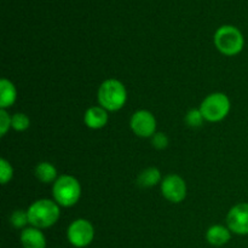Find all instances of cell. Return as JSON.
<instances>
[{
	"label": "cell",
	"mask_w": 248,
	"mask_h": 248,
	"mask_svg": "<svg viewBox=\"0 0 248 248\" xmlns=\"http://www.w3.org/2000/svg\"><path fill=\"white\" fill-rule=\"evenodd\" d=\"M10 222H11V224L14 225L16 229H21V228L26 227L29 223L28 212H24V211L22 210L15 211L11 215V217H10Z\"/></svg>",
	"instance_id": "e0dca14e"
},
{
	"label": "cell",
	"mask_w": 248,
	"mask_h": 248,
	"mask_svg": "<svg viewBox=\"0 0 248 248\" xmlns=\"http://www.w3.org/2000/svg\"><path fill=\"white\" fill-rule=\"evenodd\" d=\"M215 44L225 56H235L244 47V36L241 31L232 26H223L216 31Z\"/></svg>",
	"instance_id": "277c9868"
},
{
	"label": "cell",
	"mask_w": 248,
	"mask_h": 248,
	"mask_svg": "<svg viewBox=\"0 0 248 248\" xmlns=\"http://www.w3.org/2000/svg\"><path fill=\"white\" fill-rule=\"evenodd\" d=\"M203 116L201 114L200 109H191L188 111L186 116V121L190 127H200L203 123Z\"/></svg>",
	"instance_id": "ac0fdd59"
},
{
	"label": "cell",
	"mask_w": 248,
	"mask_h": 248,
	"mask_svg": "<svg viewBox=\"0 0 248 248\" xmlns=\"http://www.w3.org/2000/svg\"><path fill=\"white\" fill-rule=\"evenodd\" d=\"M230 237H232L230 229L223 225H213L207 230V234H206L208 244L216 247L224 246L230 241Z\"/></svg>",
	"instance_id": "7c38bea8"
},
{
	"label": "cell",
	"mask_w": 248,
	"mask_h": 248,
	"mask_svg": "<svg viewBox=\"0 0 248 248\" xmlns=\"http://www.w3.org/2000/svg\"><path fill=\"white\" fill-rule=\"evenodd\" d=\"M152 143L156 149H165L169 145V138L164 133H155L152 137Z\"/></svg>",
	"instance_id": "44dd1931"
},
{
	"label": "cell",
	"mask_w": 248,
	"mask_h": 248,
	"mask_svg": "<svg viewBox=\"0 0 248 248\" xmlns=\"http://www.w3.org/2000/svg\"><path fill=\"white\" fill-rule=\"evenodd\" d=\"M17 97L16 87L10 80L1 79L0 81V108L6 109L15 103Z\"/></svg>",
	"instance_id": "4fadbf2b"
},
{
	"label": "cell",
	"mask_w": 248,
	"mask_h": 248,
	"mask_svg": "<svg viewBox=\"0 0 248 248\" xmlns=\"http://www.w3.org/2000/svg\"><path fill=\"white\" fill-rule=\"evenodd\" d=\"M11 119L12 118H10V115L6 113L5 109L0 110V133H1V136L6 135L7 130L11 126Z\"/></svg>",
	"instance_id": "ffe728a7"
},
{
	"label": "cell",
	"mask_w": 248,
	"mask_h": 248,
	"mask_svg": "<svg viewBox=\"0 0 248 248\" xmlns=\"http://www.w3.org/2000/svg\"><path fill=\"white\" fill-rule=\"evenodd\" d=\"M29 125H31V121L26 114L18 113L12 116L11 126L14 127V130L22 132V131H26L29 127Z\"/></svg>",
	"instance_id": "2e32d148"
},
{
	"label": "cell",
	"mask_w": 248,
	"mask_h": 248,
	"mask_svg": "<svg viewBox=\"0 0 248 248\" xmlns=\"http://www.w3.org/2000/svg\"><path fill=\"white\" fill-rule=\"evenodd\" d=\"M12 176H14V170L10 165L9 161L5 159L0 160V179H1V184H6L7 182L11 181Z\"/></svg>",
	"instance_id": "d6986e66"
},
{
	"label": "cell",
	"mask_w": 248,
	"mask_h": 248,
	"mask_svg": "<svg viewBox=\"0 0 248 248\" xmlns=\"http://www.w3.org/2000/svg\"><path fill=\"white\" fill-rule=\"evenodd\" d=\"M35 176L43 183H51L57 181V170L50 162H40L35 167Z\"/></svg>",
	"instance_id": "5bb4252c"
},
{
	"label": "cell",
	"mask_w": 248,
	"mask_h": 248,
	"mask_svg": "<svg viewBox=\"0 0 248 248\" xmlns=\"http://www.w3.org/2000/svg\"><path fill=\"white\" fill-rule=\"evenodd\" d=\"M68 241L77 248L89 246L94 237V229L86 219H77L69 225L67 230Z\"/></svg>",
	"instance_id": "8992f818"
},
{
	"label": "cell",
	"mask_w": 248,
	"mask_h": 248,
	"mask_svg": "<svg viewBox=\"0 0 248 248\" xmlns=\"http://www.w3.org/2000/svg\"><path fill=\"white\" fill-rule=\"evenodd\" d=\"M230 101L224 93H212L206 97L200 106V111L203 119L211 123L223 120L229 114Z\"/></svg>",
	"instance_id": "5b68a950"
},
{
	"label": "cell",
	"mask_w": 248,
	"mask_h": 248,
	"mask_svg": "<svg viewBox=\"0 0 248 248\" xmlns=\"http://www.w3.org/2000/svg\"><path fill=\"white\" fill-rule=\"evenodd\" d=\"M53 198L60 206L72 207L79 201L81 195V186L73 176H61L53 184Z\"/></svg>",
	"instance_id": "3957f363"
},
{
	"label": "cell",
	"mask_w": 248,
	"mask_h": 248,
	"mask_svg": "<svg viewBox=\"0 0 248 248\" xmlns=\"http://www.w3.org/2000/svg\"><path fill=\"white\" fill-rule=\"evenodd\" d=\"M29 223L38 229H46L55 224L60 218V207L57 202L43 199L31 203L28 208Z\"/></svg>",
	"instance_id": "6da1fadb"
},
{
	"label": "cell",
	"mask_w": 248,
	"mask_h": 248,
	"mask_svg": "<svg viewBox=\"0 0 248 248\" xmlns=\"http://www.w3.org/2000/svg\"><path fill=\"white\" fill-rule=\"evenodd\" d=\"M228 227L237 235L248 234V203H239L228 213Z\"/></svg>",
	"instance_id": "9c48e42d"
},
{
	"label": "cell",
	"mask_w": 248,
	"mask_h": 248,
	"mask_svg": "<svg viewBox=\"0 0 248 248\" xmlns=\"http://www.w3.org/2000/svg\"><path fill=\"white\" fill-rule=\"evenodd\" d=\"M127 99L125 86L119 80L109 79L98 90V102L106 110L115 111L123 108Z\"/></svg>",
	"instance_id": "7a4b0ae2"
},
{
	"label": "cell",
	"mask_w": 248,
	"mask_h": 248,
	"mask_svg": "<svg viewBox=\"0 0 248 248\" xmlns=\"http://www.w3.org/2000/svg\"><path fill=\"white\" fill-rule=\"evenodd\" d=\"M161 193L171 202H181L186 195V182L177 174H170L162 181Z\"/></svg>",
	"instance_id": "ba28073f"
},
{
	"label": "cell",
	"mask_w": 248,
	"mask_h": 248,
	"mask_svg": "<svg viewBox=\"0 0 248 248\" xmlns=\"http://www.w3.org/2000/svg\"><path fill=\"white\" fill-rule=\"evenodd\" d=\"M85 125L93 130H98V128L104 127L108 123V114L107 110L102 107H92V108L87 109L84 116Z\"/></svg>",
	"instance_id": "30bf717a"
},
{
	"label": "cell",
	"mask_w": 248,
	"mask_h": 248,
	"mask_svg": "<svg viewBox=\"0 0 248 248\" xmlns=\"http://www.w3.org/2000/svg\"><path fill=\"white\" fill-rule=\"evenodd\" d=\"M23 248H46V239L38 228H27L21 234Z\"/></svg>",
	"instance_id": "8fae6325"
},
{
	"label": "cell",
	"mask_w": 248,
	"mask_h": 248,
	"mask_svg": "<svg viewBox=\"0 0 248 248\" xmlns=\"http://www.w3.org/2000/svg\"><path fill=\"white\" fill-rule=\"evenodd\" d=\"M131 128L138 137H153L156 130V120L148 110H140L131 118Z\"/></svg>",
	"instance_id": "52a82bcc"
},
{
	"label": "cell",
	"mask_w": 248,
	"mask_h": 248,
	"mask_svg": "<svg viewBox=\"0 0 248 248\" xmlns=\"http://www.w3.org/2000/svg\"><path fill=\"white\" fill-rule=\"evenodd\" d=\"M160 179H161V174H160L159 170L155 167H149L140 172L137 178V183L142 188H150V186H156Z\"/></svg>",
	"instance_id": "9a60e30c"
}]
</instances>
